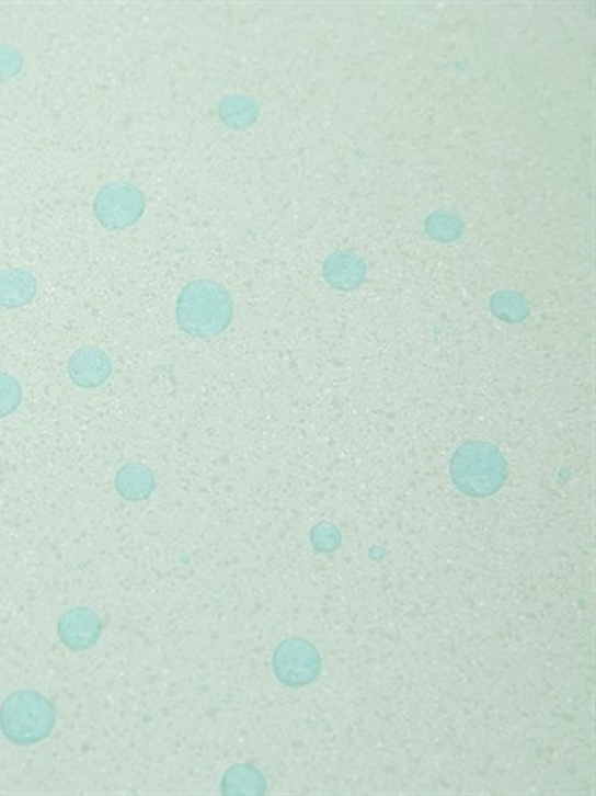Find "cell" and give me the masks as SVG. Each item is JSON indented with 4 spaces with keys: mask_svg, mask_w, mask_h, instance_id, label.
I'll use <instances>...</instances> for the list:
<instances>
[{
    "mask_svg": "<svg viewBox=\"0 0 596 796\" xmlns=\"http://www.w3.org/2000/svg\"><path fill=\"white\" fill-rule=\"evenodd\" d=\"M232 316L229 291L211 280L190 282L177 297V325L190 337H217L229 328Z\"/></svg>",
    "mask_w": 596,
    "mask_h": 796,
    "instance_id": "obj_1",
    "label": "cell"
},
{
    "mask_svg": "<svg viewBox=\"0 0 596 796\" xmlns=\"http://www.w3.org/2000/svg\"><path fill=\"white\" fill-rule=\"evenodd\" d=\"M57 724V709L36 691L12 693L0 706V730L14 746H35L48 739Z\"/></svg>",
    "mask_w": 596,
    "mask_h": 796,
    "instance_id": "obj_2",
    "label": "cell"
},
{
    "mask_svg": "<svg viewBox=\"0 0 596 796\" xmlns=\"http://www.w3.org/2000/svg\"><path fill=\"white\" fill-rule=\"evenodd\" d=\"M455 487L470 497H490L506 478V463L494 445L469 442L455 452L450 464Z\"/></svg>",
    "mask_w": 596,
    "mask_h": 796,
    "instance_id": "obj_3",
    "label": "cell"
},
{
    "mask_svg": "<svg viewBox=\"0 0 596 796\" xmlns=\"http://www.w3.org/2000/svg\"><path fill=\"white\" fill-rule=\"evenodd\" d=\"M146 195L135 184L123 181L106 184L92 205L98 223L110 230L135 226L146 214Z\"/></svg>",
    "mask_w": 596,
    "mask_h": 796,
    "instance_id": "obj_4",
    "label": "cell"
},
{
    "mask_svg": "<svg viewBox=\"0 0 596 796\" xmlns=\"http://www.w3.org/2000/svg\"><path fill=\"white\" fill-rule=\"evenodd\" d=\"M273 672L288 687L312 684L321 672V657L312 644L302 638L285 639L273 653Z\"/></svg>",
    "mask_w": 596,
    "mask_h": 796,
    "instance_id": "obj_5",
    "label": "cell"
},
{
    "mask_svg": "<svg viewBox=\"0 0 596 796\" xmlns=\"http://www.w3.org/2000/svg\"><path fill=\"white\" fill-rule=\"evenodd\" d=\"M103 633L101 617L88 607H72L58 621V638L73 651H84L100 641Z\"/></svg>",
    "mask_w": 596,
    "mask_h": 796,
    "instance_id": "obj_6",
    "label": "cell"
},
{
    "mask_svg": "<svg viewBox=\"0 0 596 796\" xmlns=\"http://www.w3.org/2000/svg\"><path fill=\"white\" fill-rule=\"evenodd\" d=\"M112 359L98 346L85 345L77 349L69 361V376L82 389L100 387L112 377Z\"/></svg>",
    "mask_w": 596,
    "mask_h": 796,
    "instance_id": "obj_7",
    "label": "cell"
},
{
    "mask_svg": "<svg viewBox=\"0 0 596 796\" xmlns=\"http://www.w3.org/2000/svg\"><path fill=\"white\" fill-rule=\"evenodd\" d=\"M38 292L35 275L23 269H9L0 272V306L5 309H20L33 303Z\"/></svg>",
    "mask_w": 596,
    "mask_h": 796,
    "instance_id": "obj_8",
    "label": "cell"
},
{
    "mask_svg": "<svg viewBox=\"0 0 596 796\" xmlns=\"http://www.w3.org/2000/svg\"><path fill=\"white\" fill-rule=\"evenodd\" d=\"M115 488L128 502H144L156 490V475L146 464H125L116 473Z\"/></svg>",
    "mask_w": 596,
    "mask_h": 796,
    "instance_id": "obj_9",
    "label": "cell"
},
{
    "mask_svg": "<svg viewBox=\"0 0 596 796\" xmlns=\"http://www.w3.org/2000/svg\"><path fill=\"white\" fill-rule=\"evenodd\" d=\"M222 792L229 795H257L266 792L263 774L253 766H233L224 776Z\"/></svg>",
    "mask_w": 596,
    "mask_h": 796,
    "instance_id": "obj_10",
    "label": "cell"
},
{
    "mask_svg": "<svg viewBox=\"0 0 596 796\" xmlns=\"http://www.w3.org/2000/svg\"><path fill=\"white\" fill-rule=\"evenodd\" d=\"M218 115L222 122L232 128H245L253 125L257 118V106L254 101L245 96H230L220 103Z\"/></svg>",
    "mask_w": 596,
    "mask_h": 796,
    "instance_id": "obj_11",
    "label": "cell"
},
{
    "mask_svg": "<svg viewBox=\"0 0 596 796\" xmlns=\"http://www.w3.org/2000/svg\"><path fill=\"white\" fill-rule=\"evenodd\" d=\"M358 263L349 260V254H333L324 264V276L329 284L337 288H348L355 285L356 280L362 278L358 270Z\"/></svg>",
    "mask_w": 596,
    "mask_h": 796,
    "instance_id": "obj_12",
    "label": "cell"
},
{
    "mask_svg": "<svg viewBox=\"0 0 596 796\" xmlns=\"http://www.w3.org/2000/svg\"><path fill=\"white\" fill-rule=\"evenodd\" d=\"M23 401V387L20 380L12 377L8 372H0V418L18 411Z\"/></svg>",
    "mask_w": 596,
    "mask_h": 796,
    "instance_id": "obj_13",
    "label": "cell"
},
{
    "mask_svg": "<svg viewBox=\"0 0 596 796\" xmlns=\"http://www.w3.org/2000/svg\"><path fill=\"white\" fill-rule=\"evenodd\" d=\"M24 57L15 46L0 45V81H9L23 70Z\"/></svg>",
    "mask_w": 596,
    "mask_h": 796,
    "instance_id": "obj_14",
    "label": "cell"
},
{
    "mask_svg": "<svg viewBox=\"0 0 596 796\" xmlns=\"http://www.w3.org/2000/svg\"><path fill=\"white\" fill-rule=\"evenodd\" d=\"M331 539L337 541V534L334 533V528L331 525L321 524L313 528L312 544L319 551H333L334 546L329 543Z\"/></svg>",
    "mask_w": 596,
    "mask_h": 796,
    "instance_id": "obj_15",
    "label": "cell"
}]
</instances>
